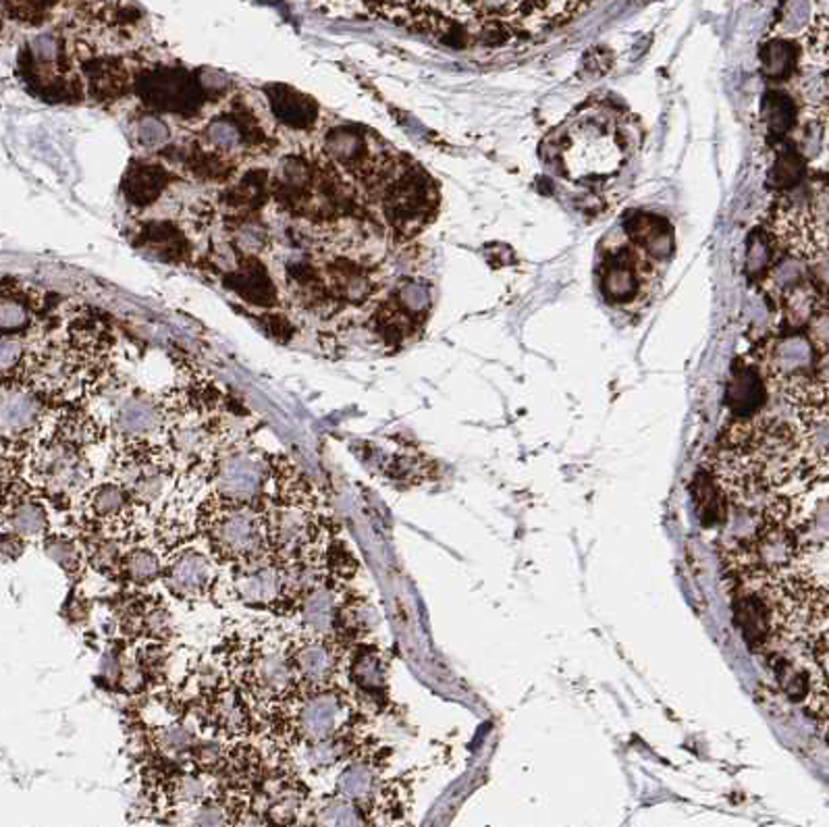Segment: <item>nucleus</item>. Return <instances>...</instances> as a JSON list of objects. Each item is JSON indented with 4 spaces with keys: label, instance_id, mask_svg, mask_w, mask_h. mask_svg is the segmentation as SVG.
<instances>
[{
    "label": "nucleus",
    "instance_id": "nucleus-49",
    "mask_svg": "<svg viewBox=\"0 0 829 827\" xmlns=\"http://www.w3.org/2000/svg\"><path fill=\"white\" fill-rule=\"evenodd\" d=\"M4 11L11 13V17L25 22V24H40L48 17V13L54 9V4L47 2H7L2 4Z\"/></svg>",
    "mask_w": 829,
    "mask_h": 827
},
{
    "label": "nucleus",
    "instance_id": "nucleus-23",
    "mask_svg": "<svg viewBox=\"0 0 829 827\" xmlns=\"http://www.w3.org/2000/svg\"><path fill=\"white\" fill-rule=\"evenodd\" d=\"M173 182V175L161 162L134 161L123 177V196L136 208L152 207Z\"/></svg>",
    "mask_w": 829,
    "mask_h": 827
},
{
    "label": "nucleus",
    "instance_id": "nucleus-46",
    "mask_svg": "<svg viewBox=\"0 0 829 827\" xmlns=\"http://www.w3.org/2000/svg\"><path fill=\"white\" fill-rule=\"evenodd\" d=\"M230 811L221 803L205 801L196 806L194 817H191V827H231Z\"/></svg>",
    "mask_w": 829,
    "mask_h": 827
},
{
    "label": "nucleus",
    "instance_id": "nucleus-52",
    "mask_svg": "<svg viewBox=\"0 0 829 827\" xmlns=\"http://www.w3.org/2000/svg\"><path fill=\"white\" fill-rule=\"evenodd\" d=\"M262 326L267 329L269 335H273L276 342H281V344H287L289 337L294 335L292 322L287 321L285 317H281V314H267L262 319Z\"/></svg>",
    "mask_w": 829,
    "mask_h": 827
},
{
    "label": "nucleus",
    "instance_id": "nucleus-51",
    "mask_svg": "<svg viewBox=\"0 0 829 827\" xmlns=\"http://www.w3.org/2000/svg\"><path fill=\"white\" fill-rule=\"evenodd\" d=\"M25 553V539H22L20 534L7 530V532H0V561L2 564H11V561H17Z\"/></svg>",
    "mask_w": 829,
    "mask_h": 827
},
{
    "label": "nucleus",
    "instance_id": "nucleus-12",
    "mask_svg": "<svg viewBox=\"0 0 829 827\" xmlns=\"http://www.w3.org/2000/svg\"><path fill=\"white\" fill-rule=\"evenodd\" d=\"M267 479V466L260 456L244 449H233L225 454L214 472V481L219 493L233 504L246 506L262 493Z\"/></svg>",
    "mask_w": 829,
    "mask_h": 827
},
{
    "label": "nucleus",
    "instance_id": "nucleus-20",
    "mask_svg": "<svg viewBox=\"0 0 829 827\" xmlns=\"http://www.w3.org/2000/svg\"><path fill=\"white\" fill-rule=\"evenodd\" d=\"M296 680L298 676L294 669V662L279 651L260 653L250 667L253 692L267 701L283 699L289 690L294 689Z\"/></svg>",
    "mask_w": 829,
    "mask_h": 827
},
{
    "label": "nucleus",
    "instance_id": "nucleus-5",
    "mask_svg": "<svg viewBox=\"0 0 829 827\" xmlns=\"http://www.w3.org/2000/svg\"><path fill=\"white\" fill-rule=\"evenodd\" d=\"M659 258L628 235L611 239L603 246L599 256L603 298L620 308L645 304L659 281Z\"/></svg>",
    "mask_w": 829,
    "mask_h": 827
},
{
    "label": "nucleus",
    "instance_id": "nucleus-54",
    "mask_svg": "<svg viewBox=\"0 0 829 827\" xmlns=\"http://www.w3.org/2000/svg\"><path fill=\"white\" fill-rule=\"evenodd\" d=\"M231 827H271V824L260 815H244Z\"/></svg>",
    "mask_w": 829,
    "mask_h": 827
},
{
    "label": "nucleus",
    "instance_id": "nucleus-32",
    "mask_svg": "<svg viewBox=\"0 0 829 827\" xmlns=\"http://www.w3.org/2000/svg\"><path fill=\"white\" fill-rule=\"evenodd\" d=\"M4 524L22 539L45 536L48 532L47 507L34 499H20L7 511Z\"/></svg>",
    "mask_w": 829,
    "mask_h": 827
},
{
    "label": "nucleus",
    "instance_id": "nucleus-37",
    "mask_svg": "<svg viewBox=\"0 0 829 827\" xmlns=\"http://www.w3.org/2000/svg\"><path fill=\"white\" fill-rule=\"evenodd\" d=\"M337 792L351 803H362L374 792V772L367 763H351L337 778Z\"/></svg>",
    "mask_w": 829,
    "mask_h": 827
},
{
    "label": "nucleus",
    "instance_id": "nucleus-15",
    "mask_svg": "<svg viewBox=\"0 0 829 827\" xmlns=\"http://www.w3.org/2000/svg\"><path fill=\"white\" fill-rule=\"evenodd\" d=\"M205 139L212 152L230 159L246 146H262L264 134L252 113L237 109L212 119L205 129Z\"/></svg>",
    "mask_w": 829,
    "mask_h": 827
},
{
    "label": "nucleus",
    "instance_id": "nucleus-24",
    "mask_svg": "<svg viewBox=\"0 0 829 827\" xmlns=\"http://www.w3.org/2000/svg\"><path fill=\"white\" fill-rule=\"evenodd\" d=\"M212 584V564L205 553L196 550H185L180 553L169 570H166V587L184 598L202 597Z\"/></svg>",
    "mask_w": 829,
    "mask_h": 827
},
{
    "label": "nucleus",
    "instance_id": "nucleus-9",
    "mask_svg": "<svg viewBox=\"0 0 829 827\" xmlns=\"http://www.w3.org/2000/svg\"><path fill=\"white\" fill-rule=\"evenodd\" d=\"M32 474L54 497H70L90 483V464L79 447L52 437L38 445L29 461Z\"/></svg>",
    "mask_w": 829,
    "mask_h": 827
},
{
    "label": "nucleus",
    "instance_id": "nucleus-33",
    "mask_svg": "<svg viewBox=\"0 0 829 827\" xmlns=\"http://www.w3.org/2000/svg\"><path fill=\"white\" fill-rule=\"evenodd\" d=\"M129 502H132L129 491L116 481H109V483L94 486L88 497V509L98 520H113L127 511Z\"/></svg>",
    "mask_w": 829,
    "mask_h": 827
},
{
    "label": "nucleus",
    "instance_id": "nucleus-56",
    "mask_svg": "<svg viewBox=\"0 0 829 827\" xmlns=\"http://www.w3.org/2000/svg\"><path fill=\"white\" fill-rule=\"evenodd\" d=\"M2 524H4V518H2V516H0V527H2Z\"/></svg>",
    "mask_w": 829,
    "mask_h": 827
},
{
    "label": "nucleus",
    "instance_id": "nucleus-29",
    "mask_svg": "<svg viewBox=\"0 0 829 827\" xmlns=\"http://www.w3.org/2000/svg\"><path fill=\"white\" fill-rule=\"evenodd\" d=\"M292 662L296 676H300L301 680H306L312 687L326 684L335 669L333 649L319 639L301 644Z\"/></svg>",
    "mask_w": 829,
    "mask_h": 827
},
{
    "label": "nucleus",
    "instance_id": "nucleus-47",
    "mask_svg": "<svg viewBox=\"0 0 829 827\" xmlns=\"http://www.w3.org/2000/svg\"><path fill=\"white\" fill-rule=\"evenodd\" d=\"M123 553L115 541H98L90 552V564L98 572H115L121 568Z\"/></svg>",
    "mask_w": 829,
    "mask_h": 827
},
{
    "label": "nucleus",
    "instance_id": "nucleus-18",
    "mask_svg": "<svg viewBox=\"0 0 829 827\" xmlns=\"http://www.w3.org/2000/svg\"><path fill=\"white\" fill-rule=\"evenodd\" d=\"M42 298L22 283H0V335L20 337L27 333L40 314Z\"/></svg>",
    "mask_w": 829,
    "mask_h": 827
},
{
    "label": "nucleus",
    "instance_id": "nucleus-13",
    "mask_svg": "<svg viewBox=\"0 0 829 827\" xmlns=\"http://www.w3.org/2000/svg\"><path fill=\"white\" fill-rule=\"evenodd\" d=\"M214 543L233 559H253L264 545V529L252 509L233 506L212 529Z\"/></svg>",
    "mask_w": 829,
    "mask_h": 827
},
{
    "label": "nucleus",
    "instance_id": "nucleus-1",
    "mask_svg": "<svg viewBox=\"0 0 829 827\" xmlns=\"http://www.w3.org/2000/svg\"><path fill=\"white\" fill-rule=\"evenodd\" d=\"M824 427L801 431L769 414L737 418L715 443L709 479L726 504L760 514L806 497L828 481V447L817 441Z\"/></svg>",
    "mask_w": 829,
    "mask_h": 827
},
{
    "label": "nucleus",
    "instance_id": "nucleus-17",
    "mask_svg": "<svg viewBox=\"0 0 829 827\" xmlns=\"http://www.w3.org/2000/svg\"><path fill=\"white\" fill-rule=\"evenodd\" d=\"M347 707L335 692H319L310 696L298 713V730L308 742L335 738L346 721Z\"/></svg>",
    "mask_w": 829,
    "mask_h": 827
},
{
    "label": "nucleus",
    "instance_id": "nucleus-43",
    "mask_svg": "<svg viewBox=\"0 0 829 827\" xmlns=\"http://www.w3.org/2000/svg\"><path fill=\"white\" fill-rule=\"evenodd\" d=\"M136 138H138L139 146L154 150V148H161L169 141L171 132H169V127L161 116L154 115V113H144L136 121Z\"/></svg>",
    "mask_w": 829,
    "mask_h": 827
},
{
    "label": "nucleus",
    "instance_id": "nucleus-3",
    "mask_svg": "<svg viewBox=\"0 0 829 827\" xmlns=\"http://www.w3.org/2000/svg\"><path fill=\"white\" fill-rule=\"evenodd\" d=\"M552 162L570 182H611L632 157V132L609 104L593 102L570 116L552 138Z\"/></svg>",
    "mask_w": 829,
    "mask_h": 827
},
{
    "label": "nucleus",
    "instance_id": "nucleus-36",
    "mask_svg": "<svg viewBox=\"0 0 829 827\" xmlns=\"http://www.w3.org/2000/svg\"><path fill=\"white\" fill-rule=\"evenodd\" d=\"M312 827H367L360 806L344 797L331 799L314 811Z\"/></svg>",
    "mask_w": 829,
    "mask_h": 827
},
{
    "label": "nucleus",
    "instance_id": "nucleus-27",
    "mask_svg": "<svg viewBox=\"0 0 829 827\" xmlns=\"http://www.w3.org/2000/svg\"><path fill=\"white\" fill-rule=\"evenodd\" d=\"M82 73L94 100L115 102L129 92V71L115 57H98L84 63Z\"/></svg>",
    "mask_w": 829,
    "mask_h": 827
},
{
    "label": "nucleus",
    "instance_id": "nucleus-38",
    "mask_svg": "<svg viewBox=\"0 0 829 827\" xmlns=\"http://www.w3.org/2000/svg\"><path fill=\"white\" fill-rule=\"evenodd\" d=\"M121 570L125 572V576H127L134 584L146 587V584H152L154 580L161 578V559H159V555L152 552V550L136 547V550H132V552L123 555Z\"/></svg>",
    "mask_w": 829,
    "mask_h": 827
},
{
    "label": "nucleus",
    "instance_id": "nucleus-22",
    "mask_svg": "<svg viewBox=\"0 0 829 827\" xmlns=\"http://www.w3.org/2000/svg\"><path fill=\"white\" fill-rule=\"evenodd\" d=\"M225 285L253 306L273 308L279 301L275 281L256 256H242L237 269L225 276Z\"/></svg>",
    "mask_w": 829,
    "mask_h": 827
},
{
    "label": "nucleus",
    "instance_id": "nucleus-4",
    "mask_svg": "<svg viewBox=\"0 0 829 827\" xmlns=\"http://www.w3.org/2000/svg\"><path fill=\"white\" fill-rule=\"evenodd\" d=\"M763 370L803 427L828 422V319L776 335L765 347Z\"/></svg>",
    "mask_w": 829,
    "mask_h": 827
},
{
    "label": "nucleus",
    "instance_id": "nucleus-31",
    "mask_svg": "<svg viewBox=\"0 0 829 827\" xmlns=\"http://www.w3.org/2000/svg\"><path fill=\"white\" fill-rule=\"evenodd\" d=\"M310 518L294 507L279 509L271 522V536L283 552H296L310 539Z\"/></svg>",
    "mask_w": 829,
    "mask_h": 827
},
{
    "label": "nucleus",
    "instance_id": "nucleus-39",
    "mask_svg": "<svg viewBox=\"0 0 829 827\" xmlns=\"http://www.w3.org/2000/svg\"><path fill=\"white\" fill-rule=\"evenodd\" d=\"M233 244L237 246V250H242L244 256H256V254L269 250V246H271V233L267 231V227L260 221H256L253 217L235 219Z\"/></svg>",
    "mask_w": 829,
    "mask_h": 827
},
{
    "label": "nucleus",
    "instance_id": "nucleus-44",
    "mask_svg": "<svg viewBox=\"0 0 829 827\" xmlns=\"http://www.w3.org/2000/svg\"><path fill=\"white\" fill-rule=\"evenodd\" d=\"M171 794H173V801H175V803L198 806V804H202L207 801V781L202 780V778H198V776H189V774H185L182 778H177V780L173 781Z\"/></svg>",
    "mask_w": 829,
    "mask_h": 827
},
{
    "label": "nucleus",
    "instance_id": "nucleus-48",
    "mask_svg": "<svg viewBox=\"0 0 829 827\" xmlns=\"http://www.w3.org/2000/svg\"><path fill=\"white\" fill-rule=\"evenodd\" d=\"M141 628L144 632L150 637V639H157V641H164L171 637L173 632V618L166 609L162 607H152L144 614L141 618Z\"/></svg>",
    "mask_w": 829,
    "mask_h": 827
},
{
    "label": "nucleus",
    "instance_id": "nucleus-28",
    "mask_svg": "<svg viewBox=\"0 0 829 827\" xmlns=\"http://www.w3.org/2000/svg\"><path fill=\"white\" fill-rule=\"evenodd\" d=\"M269 194H271V185H269L267 171L253 169L223 194V205L230 208L235 219H244V217H252L253 212L264 205Z\"/></svg>",
    "mask_w": 829,
    "mask_h": 827
},
{
    "label": "nucleus",
    "instance_id": "nucleus-41",
    "mask_svg": "<svg viewBox=\"0 0 829 827\" xmlns=\"http://www.w3.org/2000/svg\"><path fill=\"white\" fill-rule=\"evenodd\" d=\"M45 553L65 575L75 576L82 570V552L70 536L50 534L45 541Z\"/></svg>",
    "mask_w": 829,
    "mask_h": 827
},
{
    "label": "nucleus",
    "instance_id": "nucleus-11",
    "mask_svg": "<svg viewBox=\"0 0 829 827\" xmlns=\"http://www.w3.org/2000/svg\"><path fill=\"white\" fill-rule=\"evenodd\" d=\"M27 79L45 94L77 96V79L70 77V61L65 54V40L57 34H40L27 45Z\"/></svg>",
    "mask_w": 829,
    "mask_h": 827
},
{
    "label": "nucleus",
    "instance_id": "nucleus-6",
    "mask_svg": "<svg viewBox=\"0 0 829 827\" xmlns=\"http://www.w3.org/2000/svg\"><path fill=\"white\" fill-rule=\"evenodd\" d=\"M381 212L393 233L412 237L437 214L438 194L433 180L414 162H401L379 194Z\"/></svg>",
    "mask_w": 829,
    "mask_h": 827
},
{
    "label": "nucleus",
    "instance_id": "nucleus-7",
    "mask_svg": "<svg viewBox=\"0 0 829 827\" xmlns=\"http://www.w3.org/2000/svg\"><path fill=\"white\" fill-rule=\"evenodd\" d=\"M771 235L792 258L805 262L828 260V189L808 202H785L771 217Z\"/></svg>",
    "mask_w": 829,
    "mask_h": 827
},
{
    "label": "nucleus",
    "instance_id": "nucleus-50",
    "mask_svg": "<svg viewBox=\"0 0 829 827\" xmlns=\"http://www.w3.org/2000/svg\"><path fill=\"white\" fill-rule=\"evenodd\" d=\"M191 755L200 767H216L225 758V749H223V744H219L214 740H205V742H196L191 746Z\"/></svg>",
    "mask_w": 829,
    "mask_h": 827
},
{
    "label": "nucleus",
    "instance_id": "nucleus-21",
    "mask_svg": "<svg viewBox=\"0 0 829 827\" xmlns=\"http://www.w3.org/2000/svg\"><path fill=\"white\" fill-rule=\"evenodd\" d=\"M264 94L269 98L273 115L283 125L292 129H300V132H308L317 125L321 109L312 96L300 92L287 84H271L264 88Z\"/></svg>",
    "mask_w": 829,
    "mask_h": 827
},
{
    "label": "nucleus",
    "instance_id": "nucleus-16",
    "mask_svg": "<svg viewBox=\"0 0 829 827\" xmlns=\"http://www.w3.org/2000/svg\"><path fill=\"white\" fill-rule=\"evenodd\" d=\"M164 406L159 399L136 393L116 406L113 414V431L123 441H146L164 427Z\"/></svg>",
    "mask_w": 829,
    "mask_h": 827
},
{
    "label": "nucleus",
    "instance_id": "nucleus-25",
    "mask_svg": "<svg viewBox=\"0 0 829 827\" xmlns=\"http://www.w3.org/2000/svg\"><path fill=\"white\" fill-rule=\"evenodd\" d=\"M136 248L154 256L157 260L169 264L187 262L191 254V244L185 237L184 231L169 221L146 223L136 237Z\"/></svg>",
    "mask_w": 829,
    "mask_h": 827
},
{
    "label": "nucleus",
    "instance_id": "nucleus-2",
    "mask_svg": "<svg viewBox=\"0 0 829 827\" xmlns=\"http://www.w3.org/2000/svg\"><path fill=\"white\" fill-rule=\"evenodd\" d=\"M584 2H418L383 4L381 13L431 34L461 29L472 36L486 34H541L570 22Z\"/></svg>",
    "mask_w": 829,
    "mask_h": 827
},
{
    "label": "nucleus",
    "instance_id": "nucleus-10",
    "mask_svg": "<svg viewBox=\"0 0 829 827\" xmlns=\"http://www.w3.org/2000/svg\"><path fill=\"white\" fill-rule=\"evenodd\" d=\"M45 395L29 387L22 379L0 381V441L22 443L34 437L45 420Z\"/></svg>",
    "mask_w": 829,
    "mask_h": 827
},
{
    "label": "nucleus",
    "instance_id": "nucleus-53",
    "mask_svg": "<svg viewBox=\"0 0 829 827\" xmlns=\"http://www.w3.org/2000/svg\"><path fill=\"white\" fill-rule=\"evenodd\" d=\"M90 616V609L86 605L84 598H70V605H67V618L75 624H84Z\"/></svg>",
    "mask_w": 829,
    "mask_h": 827
},
{
    "label": "nucleus",
    "instance_id": "nucleus-34",
    "mask_svg": "<svg viewBox=\"0 0 829 827\" xmlns=\"http://www.w3.org/2000/svg\"><path fill=\"white\" fill-rule=\"evenodd\" d=\"M349 674L354 684L369 694L383 692L387 684V669L376 651H360L351 662Z\"/></svg>",
    "mask_w": 829,
    "mask_h": 827
},
{
    "label": "nucleus",
    "instance_id": "nucleus-40",
    "mask_svg": "<svg viewBox=\"0 0 829 827\" xmlns=\"http://www.w3.org/2000/svg\"><path fill=\"white\" fill-rule=\"evenodd\" d=\"M212 715L219 728L227 735H242L244 730H248V712L233 694L219 696L212 707Z\"/></svg>",
    "mask_w": 829,
    "mask_h": 827
},
{
    "label": "nucleus",
    "instance_id": "nucleus-8",
    "mask_svg": "<svg viewBox=\"0 0 829 827\" xmlns=\"http://www.w3.org/2000/svg\"><path fill=\"white\" fill-rule=\"evenodd\" d=\"M136 92L141 102L154 111V115L194 116L200 113L208 100L198 73L171 65L141 71L136 79Z\"/></svg>",
    "mask_w": 829,
    "mask_h": 827
},
{
    "label": "nucleus",
    "instance_id": "nucleus-55",
    "mask_svg": "<svg viewBox=\"0 0 829 827\" xmlns=\"http://www.w3.org/2000/svg\"><path fill=\"white\" fill-rule=\"evenodd\" d=\"M0 9H2V4H0ZM0 27H2V13H0Z\"/></svg>",
    "mask_w": 829,
    "mask_h": 827
},
{
    "label": "nucleus",
    "instance_id": "nucleus-26",
    "mask_svg": "<svg viewBox=\"0 0 829 827\" xmlns=\"http://www.w3.org/2000/svg\"><path fill=\"white\" fill-rule=\"evenodd\" d=\"M235 593L244 603L269 605L283 597V570L273 564H250L235 576Z\"/></svg>",
    "mask_w": 829,
    "mask_h": 827
},
{
    "label": "nucleus",
    "instance_id": "nucleus-19",
    "mask_svg": "<svg viewBox=\"0 0 829 827\" xmlns=\"http://www.w3.org/2000/svg\"><path fill=\"white\" fill-rule=\"evenodd\" d=\"M205 410L191 404L187 412L180 414L169 427V449L184 460H198L212 449L214 429L205 418Z\"/></svg>",
    "mask_w": 829,
    "mask_h": 827
},
{
    "label": "nucleus",
    "instance_id": "nucleus-35",
    "mask_svg": "<svg viewBox=\"0 0 829 827\" xmlns=\"http://www.w3.org/2000/svg\"><path fill=\"white\" fill-rule=\"evenodd\" d=\"M301 799L300 790L292 786H279L267 797V815L264 819L275 827H285L296 824L300 815Z\"/></svg>",
    "mask_w": 829,
    "mask_h": 827
},
{
    "label": "nucleus",
    "instance_id": "nucleus-45",
    "mask_svg": "<svg viewBox=\"0 0 829 827\" xmlns=\"http://www.w3.org/2000/svg\"><path fill=\"white\" fill-rule=\"evenodd\" d=\"M194 744H196L194 732L189 728H185L184 724L166 726V728H162L161 735H159V749L166 755L187 753V751H191Z\"/></svg>",
    "mask_w": 829,
    "mask_h": 827
},
{
    "label": "nucleus",
    "instance_id": "nucleus-42",
    "mask_svg": "<svg viewBox=\"0 0 829 827\" xmlns=\"http://www.w3.org/2000/svg\"><path fill=\"white\" fill-rule=\"evenodd\" d=\"M342 755H344V744L337 738L308 742V746L301 751V765L310 772H323L333 767Z\"/></svg>",
    "mask_w": 829,
    "mask_h": 827
},
{
    "label": "nucleus",
    "instance_id": "nucleus-30",
    "mask_svg": "<svg viewBox=\"0 0 829 827\" xmlns=\"http://www.w3.org/2000/svg\"><path fill=\"white\" fill-rule=\"evenodd\" d=\"M337 620L335 595L326 587H312L301 603V621L314 637H324Z\"/></svg>",
    "mask_w": 829,
    "mask_h": 827
},
{
    "label": "nucleus",
    "instance_id": "nucleus-14",
    "mask_svg": "<svg viewBox=\"0 0 829 827\" xmlns=\"http://www.w3.org/2000/svg\"><path fill=\"white\" fill-rule=\"evenodd\" d=\"M317 180L319 169L312 162L301 157H287L279 164L275 177L269 180V185L281 207L294 214H301L314 207Z\"/></svg>",
    "mask_w": 829,
    "mask_h": 827
}]
</instances>
